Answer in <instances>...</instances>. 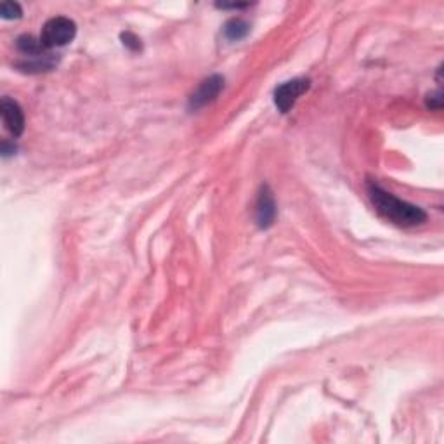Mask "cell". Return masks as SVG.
<instances>
[{"mask_svg": "<svg viewBox=\"0 0 444 444\" xmlns=\"http://www.w3.org/2000/svg\"><path fill=\"white\" fill-rule=\"evenodd\" d=\"M56 65V58L52 54H42L35 56L30 61L19 62V68H23L25 71H30V73H40V71H49L52 70Z\"/></svg>", "mask_w": 444, "mask_h": 444, "instance_id": "obj_7", "label": "cell"}, {"mask_svg": "<svg viewBox=\"0 0 444 444\" xmlns=\"http://www.w3.org/2000/svg\"><path fill=\"white\" fill-rule=\"evenodd\" d=\"M222 89H224V77L212 75V77L205 78L189 97V110H200V108L215 101Z\"/></svg>", "mask_w": 444, "mask_h": 444, "instance_id": "obj_4", "label": "cell"}, {"mask_svg": "<svg viewBox=\"0 0 444 444\" xmlns=\"http://www.w3.org/2000/svg\"><path fill=\"white\" fill-rule=\"evenodd\" d=\"M16 45H18V51L23 52L25 56H28V58L42 56L45 51H47V49L44 47V44H42L40 37L37 38L34 37V35H23V37L18 38Z\"/></svg>", "mask_w": 444, "mask_h": 444, "instance_id": "obj_8", "label": "cell"}, {"mask_svg": "<svg viewBox=\"0 0 444 444\" xmlns=\"http://www.w3.org/2000/svg\"><path fill=\"white\" fill-rule=\"evenodd\" d=\"M23 11L18 2H2L0 4V16L4 19H19Z\"/></svg>", "mask_w": 444, "mask_h": 444, "instance_id": "obj_10", "label": "cell"}, {"mask_svg": "<svg viewBox=\"0 0 444 444\" xmlns=\"http://www.w3.org/2000/svg\"><path fill=\"white\" fill-rule=\"evenodd\" d=\"M427 106L436 111H439L441 108H443V94H441V91L429 94V97H427Z\"/></svg>", "mask_w": 444, "mask_h": 444, "instance_id": "obj_12", "label": "cell"}, {"mask_svg": "<svg viewBox=\"0 0 444 444\" xmlns=\"http://www.w3.org/2000/svg\"><path fill=\"white\" fill-rule=\"evenodd\" d=\"M276 202L272 196L271 187L262 186L261 193L257 196V205H255V219L261 229H268L274 224L276 220Z\"/></svg>", "mask_w": 444, "mask_h": 444, "instance_id": "obj_5", "label": "cell"}, {"mask_svg": "<svg viewBox=\"0 0 444 444\" xmlns=\"http://www.w3.org/2000/svg\"><path fill=\"white\" fill-rule=\"evenodd\" d=\"M0 111H2L5 129L14 137L21 136L25 132V115H23L21 106L11 97H4L0 103Z\"/></svg>", "mask_w": 444, "mask_h": 444, "instance_id": "obj_6", "label": "cell"}, {"mask_svg": "<svg viewBox=\"0 0 444 444\" xmlns=\"http://www.w3.org/2000/svg\"><path fill=\"white\" fill-rule=\"evenodd\" d=\"M248 32L250 25L242 18H233L224 25V35L229 40H239V38L245 37Z\"/></svg>", "mask_w": 444, "mask_h": 444, "instance_id": "obj_9", "label": "cell"}, {"mask_svg": "<svg viewBox=\"0 0 444 444\" xmlns=\"http://www.w3.org/2000/svg\"><path fill=\"white\" fill-rule=\"evenodd\" d=\"M368 195L375 210L393 224L401 228H413V226L423 224L427 220L425 210L397 198L393 193L386 191L380 184L368 183Z\"/></svg>", "mask_w": 444, "mask_h": 444, "instance_id": "obj_1", "label": "cell"}, {"mask_svg": "<svg viewBox=\"0 0 444 444\" xmlns=\"http://www.w3.org/2000/svg\"><path fill=\"white\" fill-rule=\"evenodd\" d=\"M311 80L309 78H294L290 82L279 85L274 91V104L281 113H288L295 106L299 97L309 91Z\"/></svg>", "mask_w": 444, "mask_h": 444, "instance_id": "obj_3", "label": "cell"}, {"mask_svg": "<svg viewBox=\"0 0 444 444\" xmlns=\"http://www.w3.org/2000/svg\"><path fill=\"white\" fill-rule=\"evenodd\" d=\"M77 35V25L73 19L65 18V16H56L51 18L42 28L40 40L45 49L62 47V45L70 44Z\"/></svg>", "mask_w": 444, "mask_h": 444, "instance_id": "obj_2", "label": "cell"}, {"mask_svg": "<svg viewBox=\"0 0 444 444\" xmlns=\"http://www.w3.org/2000/svg\"><path fill=\"white\" fill-rule=\"evenodd\" d=\"M121 40H124V45H127V47L132 49V51H139L141 49V40L136 37V35L130 34V32L121 34Z\"/></svg>", "mask_w": 444, "mask_h": 444, "instance_id": "obj_11", "label": "cell"}]
</instances>
